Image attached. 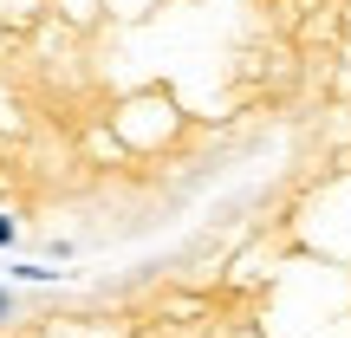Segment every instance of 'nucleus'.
<instances>
[{
  "label": "nucleus",
  "instance_id": "nucleus-1",
  "mask_svg": "<svg viewBox=\"0 0 351 338\" xmlns=\"http://www.w3.org/2000/svg\"><path fill=\"white\" fill-rule=\"evenodd\" d=\"M7 274H13V280H59V274H52V267H33V261H13Z\"/></svg>",
  "mask_w": 351,
  "mask_h": 338
},
{
  "label": "nucleus",
  "instance_id": "nucleus-2",
  "mask_svg": "<svg viewBox=\"0 0 351 338\" xmlns=\"http://www.w3.org/2000/svg\"><path fill=\"white\" fill-rule=\"evenodd\" d=\"M13 241H20V221H13V215L0 208V248H13Z\"/></svg>",
  "mask_w": 351,
  "mask_h": 338
},
{
  "label": "nucleus",
  "instance_id": "nucleus-3",
  "mask_svg": "<svg viewBox=\"0 0 351 338\" xmlns=\"http://www.w3.org/2000/svg\"><path fill=\"white\" fill-rule=\"evenodd\" d=\"M13 313H20V306H13V293H7V287H0V326H7V319H13Z\"/></svg>",
  "mask_w": 351,
  "mask_h": 338
}]
</instances>
